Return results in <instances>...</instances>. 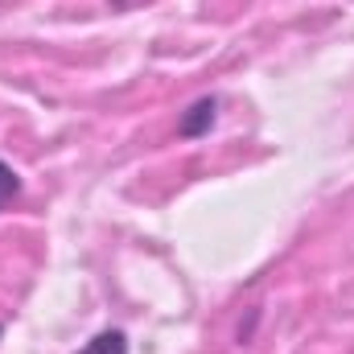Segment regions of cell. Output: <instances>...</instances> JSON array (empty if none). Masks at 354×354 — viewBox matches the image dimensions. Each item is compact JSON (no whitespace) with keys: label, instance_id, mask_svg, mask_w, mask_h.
<instances>
[{"label":"cell","instance_id":"obj_2","mask_svg":"<svg viewBox=\"0 0 354 354\" xmlns=\"http://www.w3.org/2000/svg\"><path fill=\"white\" fill-rule=\"evenodd\" d=\"M75 354H128V334L124 330H99L87 346Z\"/></svg>","mask_w":354,"mask_h":354},{"label":"cell","instance_id":"obj_5","mask_svg":"<svg viewBox=\"0 0 354 354\" xmlns=\"http://www.w3.org/2000/svg\"><path fill=\"white\" fill-rule=\"evenodd\" d=\"M0 338H4V326H0Z\"/></svg>","mask_w":354,"mask_h":354},{"label":"cell","instance_id":"obj_4","mask_svg":"<svg viewBox=\"0 0 354 354\" xmlns=\"http://www.w3.org/2000/svg\"><path fill=\"white\" fill-rule=\"evenodd\" d=\"M111 8H132V0H111Z\"/></svg>","mask_w":354,"mask_h":354},{"label":"cell","instance_id":"obj_1","mask_svg":"<svg viewBox=\"0 0 354 354\" xmlns=\"http://www.w3.org/2000/svg\"><path fill=\"white\" fill-rule=\"evenodd\" d=\"M214 124H218V95H202V99H194V103L181 111L177 136H181V140H202V136H210Z\"/></svg>","mask_w":354,"mask_h":354},{"label":"cell","instance_id":"obj_3","mask_svg":"<svg viewBox=\"0 0 354 354\" xmlns=\"http://www.w3.org/2000/svg\"><path fill=\"white\" fill-rule=\"evenodd\" d=\"M17 194H21V174H17L8 161H0V210H4L8 202H17Z\"/></svg>","mask_w":354,"mask_h":354}]
</instances>
